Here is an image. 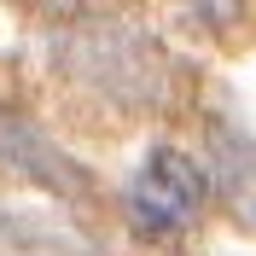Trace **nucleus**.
Segmentation results:
<instances>
[{
  "instance_id": "nucleus-1",
  "label": "nucleus",
  "mask_w": 256,
  "mask_h": 256,
  "mask_svg": "<svg viewBox=\"0 0 256 256\" xmlns=\"http://www.w3.org/2000/svg\"><path fill=\"white\" fill-rule=\"evenodd\" d=\"M204 192H210L204 169L186 152H175V146H158L146 158V169L134 175V186H128V222L146 239H175L204 210Z\"/></svg>"
}]
</instances>
